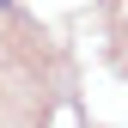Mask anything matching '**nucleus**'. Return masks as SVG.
Masks as SVG:
<instances>
[{
  "instance_id": "f257e3e1",
  "label": "nucleus",
  "mask_w": 128,
  "mask_h": 128,
  "mask_svg": "<svg viewBox=\"0 0 128 128\" xmlns=\"http://www.w3.org/2000/svg\"><path fill=\"white\" fill-rule=\"evenodd\" d=\"M0 6H6V12H12V0H0Z\"/></svg>"
}]
</instances>
